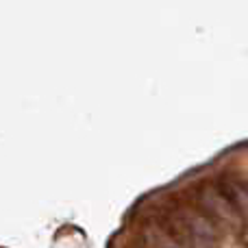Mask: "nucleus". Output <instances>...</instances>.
Wrapping results in <instances>:
<instances>
[{"label":"nucleus","instance_id":"nucleus-2","mask_svg":"<svg viewBox=\"0 0 248 248\" xmlns=\"http://www.w3.org/2000/svg\"><path fill=\"white\" fill-rule=\"evenodd\" d=\"M201 202L209 214H214L216 218L231 220L235 214V207L229 202V198L222 194V189H202L201 192Z\"/></svg>","mask_w":248,"mask_h":248},{"label":"nucleus","instance_id":"nucleus-1","mask_svg":"<svg viewBox=\"0 0 248 248\" xmlns=\"http://www.w3.org/2000/svg\"><path fill=\"white\" fill-rule=\"evenodd\" d=\"M183 229L187 231V237L194 248H214L216 244V229L205 216L185 214Z\"/></svg>","mask_w":248,"mask_h":248}]
</instances>
